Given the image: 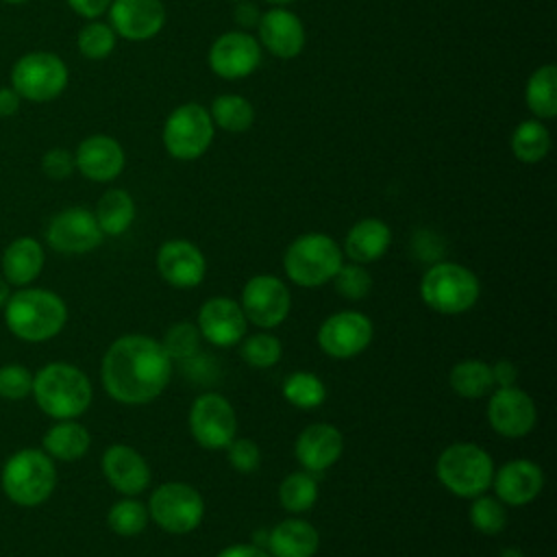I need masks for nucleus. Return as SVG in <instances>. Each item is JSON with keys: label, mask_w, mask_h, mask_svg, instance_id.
Instances as JSON below:
<instances>
[{"label": "nucleus", "mask_w": 557, "mask_h": 557, "mask_svg": "<svg viewBox=\"0 0 557 557\" xmlns=\"http://www.w3.org/2000/svg\"><path fill=\"white\" fill-rule=\"evenodd\" d=\"M20 109V94L13 87H0V117H9Z\"/></svg>", "instance_id": "49"}, {"label": "nucleus", "mask_w": 557, "mask_h": 557, "mask_svg": "<svg viewBox=\"0 0 557 557\" xmlns=\"http://www.w3.org/2000/svg\"><path fill=\"white\" fill-rule=\"evenodd\" d=\"M2 2H9V4H22V2H26V0H2Z\"/></svg>", "instance_id": "52"}, {"label": "nucleus", "mask_w": 557, "mask_h": 557, "mask_svg": "<svg viewBox=\"0 0 557 557\" xmlns=\"http://www.w3.org/2000/svg\"><path fill=\"white\" fill-rule=\"evenodd\" d=\"M479 294L481 283L476 274L455 261L433 263L420 281V296L424 305L444 315H457L472 309Z\"/></svg>", "instance_id": "5"}, {"label": "nucleus", "mask_w": 557, "mask_h": 557, "mask_svg": "<svg viewBox=\"0 0 557 557\" xmlns=\"http://www.w3.org/2000/svg\"><path fill=\"white\" fill-rule=\"evenodd\" d=\"M246 315L237 300L226 296H213L202 302L198 311L200 337L218 348L235 346L246 335Z\"/></svg>", "instance_id": "17"}, {"label": "nucleus", "mask_w": 557, "mask_h": 557, "mask_svg": "<svg viewBox=\"0 0 557 557\" xmlns=\"http://www.w3.org/2000/svg\"><path fill=\"white\" fill-rule=\"evenodd\" d=\"M189 433L207 450H224L237 433V416L233 405L215 394H200L189 407Z\"/></svg>", "instance_id": "11"}, {"label": "nucleus", "mask_w": 557, "mask_h": 557, "mask_svg": "<svg viewBox=\"0 0 557 557\" xmlns=\"http://www.w3.org/2000/svg\"><path fill=\"white\" fill-rule=\"evenodd\" d=\"M67 85V67L54 52H28L11 70V87L20 98L46 102L57 98Z\"/></svg>", "instance_id": "10"}, {"label": "nucleus", "mask_w": 557, "mask_h": 557, "mask_svg": "<svg viewBox=\"0 0 557 557\" xmlns=\"http://www.w3.org/2000/svg\"><path fill=\"white\" fill-rule=\"evenodd\" d=\"M492 485L503 505L520 507L540 496L544 487V472L531 459H511L494 472Z\"/></svg>", "instance_id": "21"}, {"label": "nucleus", "mask_w": 557, "mask_h": 557, "mask_svg": "<svg viewBox=\"0 0 557 557\" xmlns=\"http://www.w3.org/2000/svg\"><path fill=\"white\" fill-rule=\"evenodd\" d=\"M9 296H11V294H9V283L0 278V307H4V305H7Z\"/></svg>", "instance_id": "50"}, {"label": "nucleus", "mask_w": 557, "mask_h": 557, "mask_svg": "<svg viewBox=\"0 0 557 557\" xmlns=\"http://www.w3.org/2000/svg\"><path fill=\"white\" fill-rule=\"evenodd\" d=\"M374 335L372 320L361 311H337L318 329V346L331 359H352L363 352Z\"/></svg>", "instance_id": "13"}, {"label": "nucleus", "mask_w": 557, "mask_h": 557, "mask_svg": "<svg viewBox=\"0 0 557 557\" xmlns=\"http://www.w3.org/2000/svg\"><path fill=\"white\" fill-rule=\"evenodd\" d=\"M57 468L50 455L37 448H24L11 455L2 468L4 494L24 507H35L52 494Z\"/></svg>", "instance_id": "7"}, {"label": "nucleus", "mask_w": 557, "mask_h": 557, "mask_svg": "<svg viewBox=\"0 0 557 557\" xmlns=\"http://www.w3.org/2000/svg\"><path fill=\"white\" fill-rule=\"evenodd\" d=\"M150 520L165 533L185 535L205 518V500L196 487L183 481L161 483L148 500Z\"/></svg>", "instance_id": "8"}, {"label": "nucleus", "mask_w": 557, "mask_h": 557, "mask_svg": "<svg viewBox=\"0 0 557 557\" xmlns=\"http://www.w3.org/2000/svg\"><path fill=\"white\" fill-rule=\"evenodd\" d=\"M283 396L296 409H315L326 400V385L324 381L307 370H298L285 376L283 381Z\"/></svg>", "instance_id": "35"}, {"label": "nucleus", "mask_w": 557, "mask_h": 557, "mask_svg": "<svg viewBox=\"0 0 557 557\" xmlns=\"http://www.w3.org/2000/svg\"><path fill=\"white\" fill-rule=\"evenodd\" d=\"M161 278L176 289H191L205 281L207 259L202 250L187 239H168L157 252Z\"/></svg>", "instance_id": "18"}, {"label": "nucleus", "mask_w": 557, "mask_h": 557, "mask_svg": "<svg viewBox=\"0 0 557 557\" xmlns=\"http://www.w3.org/2000/svg\"><path fill=\"white\" fill-rule=\"evenodd\" d=\"M102 231L96 222V215L85 207H70L59 211L46 231L48 244L57 252L65 255H83L100 246Z\"/></svg>", "instance_id": "14"}, {"label": "nucleus", "mask_w": 557, "mask_h": 557, "mask_svg": "<svg viewBox=\"0 0 557 557\" xmlns=\"http://www.w3.org/2000/svg\"><path fill=\"white\" fill-rule=\"evenodd\" d=\"M278 500L285 511L302 513L309 511L318 500V479L313 472L296 470L289 472L278 485Z\"/></svg>", "instance_id": "34"}, {"label": "nucleus", "mask_w": 557, "mask_h": 557, "mask_svg": "<svg viewBox=\"0 0 557 557\" xmlns=\"http://www.w3.org/2000/svg\"><path fill=\"white\" fill-rule=\"evenodd\" d=\"M261 63V44L244 33L231 30L220 35L209 50L211 70L226 81H237L250 76Z\"/></svg>", "instance_id": "16"}, {"label": "nucleus", "mask_w": 557, "mask_h": 557, "mask_svg": "<svg viewBox=\"0 0 557 557\" xmlns=\"http://www.w3.org/2000/svg\"><path fill=\"white\" fill-rule=\"evenodd\" d=\"M215 557H270L265 548L257 544H231L222 548Z\"/></svg>", "instance_id": "47"}, {"label": "nucleus", "mask_w": 557, "mask_h": 557, "mask_svg": "<svg viewBox=\"0 0 557 557\" xmlns=\"http://www.w3.org/2000/svg\"><path fill=\"white\" fill-rule=\"evenodd\" d=\"M102 472L109 485L124 496H137L150 483L148 461L128 444H111L104 450Z\"/></svg>", "instance_id": "23"}, {"label": "nucleus", "mask_w": 557, "mask_h": 557, "mask_svg": "<svg viewBox=\"0 0 557 557\" xmlns=\"http://www.w3.org/2000/svg\"><path fill=\"white\" fill-rule=\"evenodd\" d=\"M344 453V435L337 426L329 422H313L305 426L294 444V455L302 470L320 474L333 463Z\"/></svg>", "instance_id": "20"}, {"label": "nucleus", "mask_w": 557, "mask_h": 557, "mask_svg": "<svg viewBox=\"0 0 557 557\" xmlns=\"http://www.w3.org/2000/svg\"><path fill=\"white\" fill-rule=\"evenodd\" d=\"M209 115L213 120V126H220L228 133H244L255 122V109L252 104L237 94H222L211 102Z\"/></svg>", "instance_id": "33"}, {"label": "nucleus", "mask_w": 557, "mask_h": 557, "mask_svg": "<svg viewBox=\"0 0 557 557\" xmlns=\"http://www.w3.org/2000/svg\"><path fill=\"white\" fill-rule=\"evenodd\" d=\"M35 400L44 413L57 420H72L87 411L91 403V383L83 370L72 363H48L33 376Z\"/></svg>", "instance_id": "2"}, {"label": "nucleus", "mask_w": 557, "mask_h": 557, "mask_svg": "<svg viewBox=\"0 0 557 557\" xmlns=\"http://www.w3.org/2000/svg\"><path fill=\"white\" fill-rule=\"evenodd\" d=\"M67 4H70L78 15L87 17V20H94V17H100V15L109 9L111 0H67Z\"/></svg>", "instance_id": "46"}, {"label": "nucleus", "mask_w": 557, "mask_h": 557, "mask_svg": "<svg viewBox=\"0 0 557 557\" xmlns=\"http://www.w3.org/2000/svg\"><path fill=\"white\" fill-rule=\"evenodd\" d=\"M550 150V133L540 120H524L511 133V152L522 163H537Z\"/></svg>", "instance_id": "32"}, {"label": "nucleus", "mask_w": 557, "mask_h": 557, "mask_svg": "<svg viewBox=\"0 0 557 557\" xmlns=\"http://www.w3.org/2000/svg\"><path fill=\"white\" fill-rule=\"evenodd\" d=\"M74 165L85 178L107 183L124 170V150L109 135H91L78 144Z\"/></svg>", "instance_id": "24"}, {"label": "nucleus", "mask_w": 557, "mask_h": 557, "mask_svg": "<svg viewBox=\"0 0 557 557\" xmlns=\"http://www.w3.org/2000/svg\"><path fill=\"white\" fill-rule=\"evenodd\" d=\"M89 442L91 437L83 424L72 420H61L59 424L46 431L44 450L54 459L76 461L89 450Z\"/></svg>", "instance_id": "28"}, {"label": "nucleus", "mask_w": 557, "mask_h": 557, "mask_svg": "<svg viewBox=\"0 0 557 557\" xmlns=\"http://www.w3.org/2000/svg\"><path fill=\"white\" fill-rule=\"evenodd\" d=\"M492 379L496 387H511L518 381V368L509 359H500L492 366Z\"/></svg>", "instance_id": "45"}, {"label": "nucleus", "mask_w": 557, "mask_h": 557, "mask_svg": "<svg viewBox=\"0 0 557 557\" xmlns=\"http://www.w3.org/2000/svg\"><path fill=\"white\" fill-rule=\"evenodd\" d=\"M74 154H70L67 150L63 148H52L44 154L41 159V170L46 172V176L50 178H67L74 170Z\"/></svg>", "instance_id": "44"}, {"label": "nucleus", "mask_w": 557, "mask_h": 557, "mask_svg": "<svg viewBox=\"0 0 557 557\" xmlns=\"http://www.w3.org/2000/svg\"><path fill=\"white\" fill-rule=\"evenodd\" d=\"M213 128L209 109L198 102H185L168 115L163 124V146L170 157L178 161H194L209 150Z\"/></svg>", "instance_id": "9"}, {"label": "nucleus", "mask_w": 557, "mask_h": 557, "mask_svg": "<svg viewBox=\"0 0 557 557\" xmlns=\"http://www.w3.org/2000/svg\"><path fill=\"white\" fill-rule=\"evenodd\" d=\"M4 320L20 339L46 342L65 326L67 307L54 292L28 287L9 296Z\"/></svg>", "instance_id": "3"}, {"label": "nucleus", "mask_w": 557, "mask_h": 557, "mask_svg": "<svg viewBox=\"0 0 557 557\" xmlns=\"http://www.w3.org/2000/svg\"><path fill=\"white\" fill-rule=\"evenodd\" d=\"M96 222L102 235L117 237L128 231L135 220V202L124 189H109L100 196L96 207Z\"/></svg>", "instance_id": "29"}, {"label": "nucleus", "mask_w": 557, "mask_h": 557, "mask_svg": "<svg viewBox=\"0 0 557 557\" xmlns=\"http://www.w3.org/2000/svg\"><path fill=\"white\" fill-rule=\"evenodd\" d=\"M224 450H226L228 463L242 474L255 472L261 463V450L257 442L250 437H233V442Z\"/></svg>", "instance_id": "42"}, {"label": "nucleus", "mask_w": 557, "mask_h": 557, "mask_svg": "<svg viewBox=\"0 0 557 557\" xmlns=\"http://www.w3.org/2000/svg\"><path fill=\"white\" fill-rule=\"evenodd\" d=\"M161 344L172 361H189L198 352L200 331L191 322H178L168 329Z\"/></svg>", "instance_id": "39"}, {"label": "nucleus", "mask_w": 557, "mask_h": 557, "mask_svg": "<svg viewBox=\"0 0 557 557\" xmlns=\"http://www.w3.org/2000/svg\"><path fill=\"white\" fill-rule=\"evenodd\" d=\"M44 268L41 244L33 237H20L11 242L2 255V272L13 285H26Z\"/></svg>", "instance_id": "27"}, {"label": "nucleus", "mask_w": 557, "mask_h": 557, "mask_svg": "<svg viewBox=\"0 0 557 557\" xmlns=\"http://www.w3.org/2000/svg\"><path fill=\"white\" fill-rule=\"evenodd\" d=\"M239 307L248 322L261 329H274L289 315L292 294L274 274H257L242 289Z\"/></svg>", "instance_id": "12"}, {"label": "nucleus", "mask_w": 557, "mask_h": 557, "mask_svg": "<svg viewBox=\"0 0 557 557\" xmlns=\"http://www.w3.org/2000/svg\"><path fill=\"white\" fill-rule=\"evenodd\" d=\"M150 516H148V507L137 500V498H122L117 500L107 516V522L111 527L113 533L122 535V537H133L139 535L146 524H148Z\"/></svg>", "instance_id": "36"}, {"label": "nucleus", "mask_w": 557, "mask_h": 557, "mask_svg": "<svg viewBox=\"0 0 557 557\" xmlns=\"http://www.w3.org/2000/svg\"><path fill=\"white\" fill-rule=\"evenodd\" d=\"M274 557H313L320 546L318 529L302 518H285L268 531V544Z\"/></svg>", "instance_id": "25"}, {"label": "nucleus", "mask_w": 557, "mask_h": 557, "mask_svg": "<svg viewBox=\"0 0 557 557\" xmlns=\"http://www.w3.org/2000/svg\"><path fill=\"white\" fill-rule=\"evenodd\" d=\"M107 394L124 405L154 400L170 383L172 359L163 344L150 335H122L102 357L100 368Z\"/></svg>", "instance_id": "1"}, {"label": "nucleus", "mask_w": 557, "mask_h": 557, "mask_svg": "<svg viewBox=\"0 0 557 557\" xmlns=\"http://www.w3.org/2000/svg\"><path fill=\"white\" fill-rule=\"evenodd\" d=\"M470 522L476 531L485 535H496L507 524L505 505L490 494H479L470 503Z\"/></svg>", "instance_id": "37"}, {"label": "nucleus", "mask_w": 557, "mask_h": 557, "mask_svg": "<svg viewBox=\"0 0 557 557\" xmlns=\"http://www.w3.org/2000/svg\"><path fill=\"white\" fill-rule=\"evenodd\" d=\"M33 389V374L28 368L11 363L0 368V396L9 400L24 398Z\"/></svg>", "instance_id": "43"}, {"label": "nucleus", "mask_w": 557, "mask_h": 557, "mask_svg": "<svg viewBox=\"0 0 557 557\" xmlns=\"http://www.w3.org/2000/svg\"><path fill=\"white\" fill-rule=\"evenodd\" d=\"M239 355L252 368H272L274 363H278L283 355V346L278 337L270 333H255L248 339H244Z\"/></svg>", "instance_id": "38"}, {"label": "nucleus", "mask_w": 557, "mask_h": 557, "mask_svg": "<svg viewBox=\"0 0 557 557\" xmlns=\"http://www.w3.org/2000/svg\"><path fill=\"white\" fill-rule=\"evenodd\" d=\"M435 474L450 494L459 498H474L490 490L494 461L479 444L457 442L440 453Z\"/></svg>", "instance_id": "4"}, {"label": "nucleus", "mask_w": 557, "mask_h": 557, "mask_svg": "<svg viewBox=\"0 0 557 557\" xmlns=\"http://www.w3.org/2000/svg\"><path fill=\"white\" fill-rule=\"evenodd\" d=\"M392 244L389 226L379 218H363L350 226L344 239V255L355 263H372L381 259Z\"/></svg>", "instance_id": "26"}, {"label": "nucleus", "mask_w": 557, "mask_h": 557, "mask_svg": "<svg viewBox=\"0 0 557 557\" xmlns=\"http://www.w3.org/2000/svg\"><path fill=\"white\" fill-rule=\"evenodd\" d=\"M265 2H270V4H274V7H285V4H289V2H294V0H265Z\"/></svg>", "instance_id": "51"}, {"label": "nucleus", "mask_w": 557, "mask_h": 557, "mask_svg": "<svg viewBox=\"0 0 557 557\" xmlns=\"http://www.w3.org/2000/svg\"><path fill=\"white\" fill-rule=\"evenodd\" d=\"M237 2H239V0H237Z\"/></svg>", "instance_id": "53"}, {"label": "nucleus", "mask_w": 557, "mask_h": 557, "mask_svg": "<svg viewBox=\"0 0 557 557\" xmlns=\"http://www.w3.org/2000/svg\"><path fill=\"white\" fill-rule=\"evenodd\" d=\"M342 263L344 252L326 233H305L296 237L283 255L285 274L300 287H320L329 283Z\"/></svg>", "instance_id": "6"}, {"label": "nucleus", "mask_w": 557, "mask_h": 557, "mask_svg": "<svg viewBox=\"0 0 557 557\" xmlns=\"http://www.w3.org/2000/svg\"><path fill=\"white\" fill-rule=\"evenodd\" d=\"M259 11H257V7L250 2V0H239L237 2V7H235V22L239 24V26H244V28H248V26H255V24H259Z\"/></svg>", "instance_id": "48"}, {"label": "nucleus", "mask_w": 557, "mask_h": 557, "mask_svg": "<svg viewBox=\"0 0 557 557\" xmlns=\"http://www.w3.org/2000/svg\"><path fill=\"white\" fill-rule=\"evenodd\" d=\"M111 28L128 41L152 39L165 24V7L161 0H111Z\"/></svg>", "instance_id": "19"}, {"label": "nucleus", "mask_w": 557, "mask_h": 557, "mask_svg": "<svg viewBox=\"0 0 557 557\" xmlns=\"http://www.w3.org/2000/svg\"><path fill=\"white\" fill-rule=\"evenodd\" d=\"M335 283V289L346 300H361L372 289V276L361 263H342L335 276L331 278Z\"/></svg>", "instance_id": "41"}, {"label": "nucleus", "mask_w": 557, "mask_h": 557, "mask_svg": "<svg viewBox=\"0 0 557 557\" xmlns=\"http://www.w3.org/2000/svg\"><path fill=\"white\" fill-rule=\"evenodd\" d=\"M448 383L461 398H481L494 389L492 366L481 359H463L450 368Z\"/></svg>", "instance_id": "31"}, {"label": "nucleus", "mask_w": 557, "mask_h": 557, "mask_svg": "<svg viewBox=\"0 0 557 557\" xmlns=\"http://www.w3.org/2000/svg\"><path fill=\"white\" fill-rule=\"evenodd\" d=\"M259 44L278 59H294L305 46V26L296 13L274 7L259 17Z\"/></svg>", "instance_id": "22"}, {"label": "nucleus", "mask_w": 557, "mask_h": 557, "mask_svg": "<svg viewBox=\"0 0 557 557\" xmlns=\"http://www.w3.org/2000/svg\"><path fill=\"white\" fill-rule=\"evenodd\" d=\"M537 420V409L533 398L511 385L498 387L490 394L487 400V422L503 437H524L533 431Z\"/></svg>", "instance_id": "15"}, {"label": "nucleus", "mask_w": 557, "mask_h": 557, "mask_svg": "<svg viewBox=\"0 0 557 557\" xmlns=\"http://www.w3.org/2000/svg\"><path fill=\"white\" fill-rule=\"evenodd\" d=\"M527 107L537 120L555 117L557 113V67L553 63L540 65L527 81Z\"/></svg>", "instance_id": "30"}, {"label": "nucleus", "mask_w": 557, "mask_h": 557, "mask_svg": "<svg viewBox=\"0 0 557 557\" xmlns=\"http://www.w3.org/2000/svg\"><path fill=\"white\" fill-rule=\"evenodd\" d=\"M115 48V30L104 22H89L78 33V50L87 59H104Z\"/></svg>", "instance_id": "40"}]
</instances>
